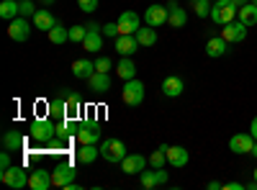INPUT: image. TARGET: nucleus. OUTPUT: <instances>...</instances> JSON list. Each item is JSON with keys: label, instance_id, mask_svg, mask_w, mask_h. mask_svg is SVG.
Listing matches in <instances>:
<instances>
[{"label": "nucleus", "instance_id": "f257e3e1", "mask_svg": "<svg viewBox=\"0 0 257 190\" xmlns=\"http://www.w3.org/2000/svg\"><path fill=\"white\" fill-rule=\"evenodd\" d=\"M29 136L34 141H41V144H49L54 136H57V123L52 118H34L29 123Z\"/></svg>", "mask_w": 257, "mask_h": 190}, {"label": "nucleus", "instance_id": "f03ea898", "mask_svg": "<svg viewBox=\"0 0 257 190\" xmlns=\"http://www.w3.org/2000/svg\"><path fill=\"white\" fill-rule=\"evenodd\" d=\"M239 8L231 3V0H213V6H211V21L216 26H226L231 24L234 18H237Z\"/></svg>", "mask_w": 257, "mask_h": 190}, {"label": "nucleus", "instance_id": "7ed1b4c3", "mask_svg": "<svg viewBox=\"0 0 257 190\" xmlns=\"http://www.w3.org/2000/svg\"><path fill=\"white\" fill-rule=\"evenodd\" d=\"M100 157L111 164H121V159L126 157V144L121 139H105L100 141Z\"/></svg>", "mask_w": 257, "mask_h": 190}, {"label": "nucleus", "instance_id": "20e7f679", "mask_svg": "<svg viewBox=\"0 0 257 190\" xmlns=\"http://www.w3.org/2000/svg\"><path fill=\"white\" fill-rule=\"evenodd\" d=\"M0 177H3V182L8 185V187H26L29 185V177H31V172H26L21 164H11L8 170H3L0 172Z\"/></svg>", "mask_w": 257, "mask_h": 190}, {"label": "nucleus", "instance_id": "39448f33", "mask_svg": "<svg viewBox=\"0 0 257 190\" xmlns=\"http://www.w3.org/2000/svg\"><path fill=\"white\" fill-rule=\"evenodd\" d=\"M121 100L126 103V105H139L142 100H144V82L142 80H126V85H123V90H121Z\"/></svg>", "mask_w": 257, "mask_h": 190}, {"label": "nucleus", "instance_id": "423d86ee", "mask_svg": "<svg viewBox=\"0 0 257 190\" xmlns=\"http://www.w3.org/2000/svg\"><path fill=\"white\" fill-rule=\"evenodd\" d=\"M88 26V36L82 39V49L85 52H90V54H98L100 49H103V31H100V26L98 24H85Z\"/></svg>", "mask_w": 257, "mask_h": 190}, {"label": "nucleus", "instance_id": "0eeeda50", "mask_svg": "<svg viewBox=\"0 0 257 190\" xmlns=\"http://www.w3.org/2000/svg\"><path fill=\"white\" fill-rule=\"evenodd\" d=\"M100 136H103V131H100L98 121H82L80 123V131H77V141L80 144H98Z\"/></svg>", "mask_w": 257, "mask_h": 190}, {"label": "nucleus", "instance_id": "6e6552de", "mask_svg": "<svg viewBox=\"0 0 257 190\" xmlns=\"http://www.w3.org/2000/svg\"><path fill=\"white\" fill-rule=\"evenodd\" d=\"M221 36L229 41V44H239V41H244V39H247V26L242 24L239 18H234L231 24L221 26Z\"/></svg>", "mask_w": 257, "mask_h": 190}, {"label": "nucleus", "instance_id": "1a4fd4ad", "mask_svg": "<svg viewBox=\"0 0 257 190\" xmlns=\"http://www.w3.org/2000/svg\"><path fill=\"white\" fill-rule=\"evenodd\" d=\"M8 36L13 41H29L31 36V26H29V21L24 16H16L13 21H8Z\"/></svg>", "mask_w": 257, "mask_h": 190}, {"label": "nucleus", "instance_id": "9d476101", "mask_svg": "<svg viewBox=\"0 0 257 190\" xmlns=\"http://www.w3.org/2000/svg\"><path fill=\"white\" fill-rule=\"evenodd\" d=\"M144 21H147V26H152V29L165 26L167 21H170L167 6H149V8L144 11Z\"/></svg>", "mask_w": 257, "mask_h": 190}, {"label": "nucleus", "instance_id": "9b49d317", "mask_svg": "<svg viewBox=\"0 0 257 190\" xmlns=\"http://www.w3.org/2000/svg\"><path fill=\"white\" fill-rule=\"evenodd\" d=\"M252 146H254V136L252 134H234L229 139V149L234 154H252Z\"/></svg>", "mask_w": 257, "mask_h": 190}, {"label": "nucleus", "instance_id": "f8f14e48", "mask_svg": "<svg viewBox=\"0 0 257 190\" xmlns=\"http://www.w3.org/2000/svg\"><path fill=\"white\" fill-rule=\"evenodd\" d=\"M77 177V170H75V164H57L54 170H52V182L57 187H64L67 182H72Z\"/></svg>", "mask_w": 257, "mask_h": 190}, {"label": "nucleus", "instance_id": "ddd939ff", "mask_svg": "<svg viewBox=\"0 0 257 190\" xmlns=\"http://www.w3.org/2000/svg\"><path fill=\"white\" fill-rule=\"evenodd\" d=\"M147 157H142V154H126L123 159H121V172H126V175H139L144 167H147Z\"/></svg>", "mask_w": 257, "mask_h": 190}, {"label": "nucleus", "instance_id": "4468645a", "mask_svg": "<svg viewBox=\"0 0 257 190\" xmlns=\"http://www.w3.org/2000/svg\"><path fill=\"white\" fill-rule=\"evenodd\" d=\"M137 49H139V41H137L134 34H118L116 36V52L121 57H132Z\"/></svg>", "mask_w": 257, "mask_h": 190}, {"label": "nucleus", "instance_id": "2eb2a0df", "mask_svg": "<svg viewBox=\"0 0 257 190\" xmlns=\"http://www.w3.org/2000/svg\"><path fill=\"white\" fill-rule=\"evenodd\" d=\"M167 13H170L167 24L173 26V29H183L188 24V13H185V8H180L178 0H170V3H167Z\"/></svg>", "mask_w": 257, "mask_h": 190}, {"label": "nucleus", "instance_id": "dca6fc26", "mask_svg": "<svg viewBox=\"0 0 257 190\" xmlns=\"http://www.w3.org/2000/svg\"><path fill=\"white\" fill-rule=\"evenodd\" d=\"M29 185L34 187V190H49L54 182H52V172L49 170H44V167H36V170L31 172V177H29Z\"/></svg>", "mask_w": 257, "mask_h": 190}, {"label": "nucleus", "instance_id": "f3484780", "mask_svg": "<svg viewBox=\"0 0 257 190\" xmlns=\"http://www.w3.org/2000/svg\"><path fill=\"white\" fill-rule=\"evenodd\" d=\"M118 29H121V34H137L142 29L139 26V16L134 11H123L118 16Z\"/></svg>", "mask_w": 257, "mask_h": 190}, {"label": "nucleus", "instance_id": "a211bd4d", "mask_svg": "<svg viewBox=\"0 0 257 190\" xmlns=\"http://www.w3.org/2000/svg\"><path fill=\"white\" fill-rule=\"evenodd\" d=\"M47 108H49V116H52V118H57V121L67 118V95L59 93L57 98H52V100L47 103Z\"/></svg>", "mask_w": 257, "mask_h": 190}, {"label": "nucleus", "instance_id": "6ab92c4d", "mask_svg": "<svg viewBox=\"0 0 257 190\" xmlns=\"http://www.w3.org/2000/svg\"><path fill=\"white\" fill-rule=\"evenodd\" d=\"M183 90H185V82L178 75H170V77L162 80V93L167 98H178V95H183Z\"/></svg>", "mask_w": 257, "mask_h": 190}, {"label": "nucleus", "instance_id": "aec40b11", "mask_svg": "<svg viewBox=\"0 0 257 190\" xmlns=\"http://www.w3.org/2000/svg\"><path fill=\"white\" fill-rule=\"evenodd\" d=\"M72 75L77 80H90L95 75V62H90V59H75L72 62Z\"/></svg>", "mask_w": 257, "mask_h": 190}, {"label": "nucleus", "instance_id": "412c9836", "mask_svg": "<svg viewBox=\"0 0 257 190\" xmlns=\"http://www.w3.org/2000/svg\"><path fill=\"white\" fill-rule=\"evenodd\" d=\"M34 26H36V31H49V29H54V24H57V18L47 11V8H39L34 16Z\"/></svg>", "mask_w": 257, "mask_h": 190}, {"label": "nucleus", "instance_id": "4be33fe9", "mask_svg": "<svg viewBox=\"0 0 257 190\" xmlns=\"http://www.w3.org/2000/svg\"><path fill=\"white\" fill-rule=\"evenodd\" d=\"M226 44H229V41H226L224 36H211V39L206 41V54H208L211 59L224 57V54H226Z\"/></svg>", "mask_w": 257, "mask_h": 190}, {"label": "nucleus", "instance_id": "5701e85b", "mask_svg": "<svg viewBox=\"0 0 257 190\" xmlns=\"http://www.w3.org/2000/svg\"><path fill=\"white\" fill-rule=\"evenodd\" d=\"M88 88L93 93H108L111 90V75L108 72H95L90 80H88Z\"/></svg>", "mask_w": 257, "mask_h": 190}, {"label": "nucleus", "instance_id": "b1692460", "mask_svg": "<svg viewBox=\"0 0 257 190\" xmlns=\"http://www.w3.org/2000/svg\"><path fill=\"white\" fill-rule=\"evenodd\" d=\"M188 159H190V154H188V149H183V146H167V162L173 164V167H185L188 164Z\"/></svg>", "mask_w": 257, "mask_h": 190}, {"label": "nucleus", "instance_id": "393cba45", "mask_svg": "<svg viewBox=\"0 0 257 190\" xmlns=\"http://www.w3.org/2000/svg\"><path fill=\"white\" fill-rule=\"evenodd\" d=\"M98 154H100V146H95V144H80L77 162H80V164H90V162L98 159Z\"/></svg>", "mask_w": 257, "mask_h": 190}, {"label": "nucleus", "instance_id": "a878e982", "mask_svg": "<svg viewBox=\"0 0 257 190\" xmlns=\"http://www.w3.org/2000/svg\"><path fill=\"white\" fill-rule=\"evenodd\" d=\"M237 18L242 21V24H244L247 29L257 26V6H254V3H247V6H242V8H239V13H237Z\"/></svg>", "mask_w": 257, "mask_h": 190}, {"label": "nucleus", "instance_id": "bb28decb", "mask_svg": "<svg viewBox=\"0 0 257 190\" xmlns=\"http://www.w3.org/2000/svg\"><path fill=\"white\" fill-rule=\"evenodd\" d=\"M116 75L121 77V80H134L137 77V65L128 57H123V59H118V67H116Z\"/></svg>", "mask_w": 257, "mask_h": 190}, {"label": "nucleus", "instance_id": "cd10ccee", "mask_svg": "<svg viewBox=\"0 0 257 190\" xmlns=\"http://www.w3.org/2000/svg\"><path fill=\"white\" fill-rule=\"evenodd\" d=\"M3 146H6L8 152L24 149V136H21L18 131H6V134H3Z\"/></svg>", "mask_w": 257, "mask_h": 190}, {"label": "nucleus", "instance_id": "c85d7f7f", "mask_svg": "<svg viewBox=\"0 0 257 190\" xmlns=\"http://www.w3.org/2000/svg\"><path fill=\"white\" fill-rule=\"evenodd\" d=\"M16 16H21V3L18 0H3V3H0V18L13 21Z\"/></svg>", "mask_w": 257, "mask_h": 190}, {"label": "nucleus", "instance_id": "c756f323", "mask_svg": "<svg viewBox=\"0 0 257 190\" xmlns=\"http://www.w3.org/2000/svg\"><path fill=\"white\" fill-rule=\"evenodd\" d=\"M47 34H49V41H52V44H57V47L64 44V41H70V29H64L59 21L54 24V29H49Z\"/></svg>", "mask_w": 257, "mask_h": 190}, {"label": "nucleus", "instance_id": "7c9ffc66", "mask_svg": "<svg viewBox=\"0 0 257 190\" xmlns=\"http://www.w3.org/2000/svg\"><path fill=\"white\" fill-rule=\"evenodd\" d=\"M134 36H137V41H139V47H155V44H157V31H155L152 26L139 29Z\"/></svg>", "mask_w": 257, "mask_h": 190}, {"label": "nucleus", "instance_id": "2f4dec72", "mask_svg": "<svg viewBox=\"0 0 257 190\" xmlns=\"http://www.w3.org/2000/svg\"><path fill=\"white\" fill-rule=\"evenodd\" d=\"M62 93L67 95V116H75V118H77V116H80V108H82V100H80V95H77V93H70L67 88H64Z\"/></svg>", "mask_w": 257, "mask_h": 190}, {"label": "nucleus", "instance_id": "473e14b6", "mask_svg": "<svg viewBox=\"0 0 257 190\" xmlns=\"http://www.w3.org/2000/svg\"><path fill=\"white\" fill-rule=\"evenodd\" d=\"M165 162H167V144H160L157 149L152 152V157H149V164L152 167H165Z\"/></svg>", "mask_w": 257, "mask_h": 190}, {"label": "nucleus", "instance_id": "72a5a7b5", "mask_svg": "<svg viewBox=\"0 0 257 190\" xmlns=\"http://www.w3.org/2000/svg\"><path fill=\"white\" fill-rule=\"evenodd\" d=\"M190 6H193V13H196L198 18H206V16H211L213 0H196V3H190Z\"/></svg>", "mask_w": 257, "mask_h": 190}, {"label": "nucleus", "instance_id": "f704fd0d", "mask_svg": "<svg viewBox=\"0 0 257 190\" xmlns=\"http://www.w3.org/2000/svg\"><path fill=\"white\" fill-rule=\"evenodd\" d=\"M139 182H142L144 190H155V187H157V175H155V170H152V172H144V170H142V172H139Z\"/></svg>", "mask_w": 257, "mask_h": 190}, {"label": "nucleus", "instance_id": "c9c22d12", "mask_svg": "<svg viewBox=\"0 0 257 190\" xmlns=\"http://www.w3.org/2000/svg\"><path fill=\"white\" fill-rule=\"evenodd\" d=\"M85 36H88V26H72L70 29V41H75V44H82Z\"/></svg>", "mask_w": 257, "mask_h": 190}, {"label": "nucleus", "instance_id": "e433bc0d", "mask_svg": "<svg viewBox=\"0 0 257 190\" xmlns=\"http://www.w3.org/2000/svg\"><path fill=\"white\" fill-rule=\"evenodd\" d=\"M111 67H113V62L108 57H98L95 59V72H108Z\"/></svg>", "mask_w": 257, "mask_h": 190}, {"label": "nucleus", "instance_id": "4c0bfd02", "mask_svg": "<svg viewBox=\"0 0 257 190\" xmlns=\"http://www.w3.org/2000/svg\"><path fill=\"white\" fill-rule=\"evenodd\" d=\"M34 13H36V6L31 3V0H21V16L29 18V16H34Z\"/></svg>", "mask_w": 257, "mask_h": 190}, {"label": "nucleus", "instance_id": "58836bf2", "mask_svg": "<svg viewBox=\"0 0 257 190\" xmlns=\"http://www.w3.org/2000/svg\"><path fill=\"white\" fill-rule=\"evenodd\" d=\"M100 31H103V36H113V39L121 34L118 24H103V26H100Z\"/></svg>", "mask_w": 257, "mask_h": 190}, {"label": "nucleus", "instance_id": "ea45409f", "mask_svg": "<svg viewBox=\"0 0 257 190\" xmlns=\"http://www.w3.org/2000/svg\"><path fill=\"white\" fill-rule=\"evenodd\" d=\"M77 6H80V11H85V13H93V11L98 8V0H77Z\"/></svg>", "mask_w": 257, "mask_h": 190}, {"label": "nucleus", "instance_id": "a19ab883", "mask_svg": "<svg viewBox=\"0 0 257 190\" xmlns=\"http://www.w3.org/2000/svg\"><path fill=\"white\" fill-rule=\"evenodd\" d=\"M155 175H157V185H165V182L170 180V175L162 170V167H155Z\"/></svg>", "mask_w": 257, "mask_h": 190}, {"label": "nucleus", "instance_id": "79ce46f5", "mask_svg": "<svg viewBox=\"0 0 257 190\" xmlns=\"http://www.w3.org/2000/svg\"><path fill=\"white\" fill-rule=\"evenodd\" d=\"M8 167H11V154L3 152V154H0V170H8Z\"/></svg>", "mask_w": 257, "mask_h": 190}, {"label": "nucleus", "instance_id": "37998d69", "mask_svg": "<svg viewBox=\"0 0 257 190\" xmlns=\"http://www.w3.org/2000/svg\"><path fill=\"white\" fill-rule=\"evenodd\" d=\"M242 187H244L242 182H226L224 185V190H242Z\"/></svg>", "mask_w": 257, "mask_h": 190}, {"label": "nucleus", "instance_id": "c03bdc74", "mask_svg": "<svg viewBox=\"0 0 257 190\" xmlns=\"http://www.w3.org/2000/svg\"><path fill=\"white\" fill-rule=\"evenodd\" d=\"M249 134L254 136V141H257V116L252 118V126H249Z\"/></svg>", "mask_w": 257, "mask_h": 190}, {"label": "nucleus", "instance_id": "a18cd8bd", "mask_svg": "<svg viewBox=\"0 0 257 190\" xmlns=\"http://www.w3.org/2000/svg\"><path fill=\"white\" fill-rule=\"evenodd\" d=\"M219 187L224 190V185H221L219 180H211V182H208V190H219Z\"/></svg>", "mask_w": 257, "mask_h": 190}, {"label": "nucleus", "instance_id": "49530a36", "mask_svg": "<svg viewBox=\"0 0 257 190\" xmlns=\"http://www.w3.org/2000/svg\"><path fill=\"white\" fill-rule=\"evenodd\" d=\"M231 3L237 6V8H242V6H247V3H249V0H231Z\"/></svg>", "mask_w": 257, "mask_h": 190}, {"label": "nucleus", "instance_id": "de8ad7c7", "mask_svg": "<svg viewBox=\"0 0 257 190\" xmlns=\"http://www.w3.org/2000/svg\"><path fill=\"white\" fill-rule=\"evenodd\" d=\"M252 157L257 159V141H254V146H252Z\"/></svg>", "mask_w": 257, "mask_h": 190}, {"label": "nucleus", "instance_id": "09e8293b", "mask_svg": "<svg viewBox=\"0 0 257 190\" xmlns=\"http://www.w3.org/2000/svg\"><path fill=\"white\" fill-rule=\"evenodd\" d=\"M41 3H44V6H52V3H54V0H41Z\"/></svg>", "mask_w": 257, "mask_h": 190}, {"label": "nucleus", "instance_id": "8fccbe9b", "mask_svg": "<svg viewBox=\"0 0 257 190\" xmlns=\"http://www.w3.org/2000/svg\"><path fill=\"white\" fill-rule=\"evenodd\" d=\"M254 180H257V167H254Z\"/></svg>", "mask_w": 257, "mask_h": 190}, {"label": "nucleus", "instance_id": "3c124183", "mask_svg": "<svg viewBox=\"0 0 257 190\" xmlns=\"http://www.w3.org/2000/svg\"><path fill=\"white\" fill-rule=\"evenodd\" d=\"M252 3H254V6H257V0H252Z\"/></svg>", "mask_w": 257, "mask_h": 190}, {"label": "nucleus", "instance_id": "603ef678", "mask_svg": "<svg viewBox=\"0 0 257 190\" xmlns=\"http://www.w3.org/2000/svg\"><path fill=\"white\" fill-rule=\"evenodd\" d=\"M190 3H196V0H190Z\"/></svg>", "mask_w": 257, "mask_h": 190}, {"label": "nucleus", "instance_id": "864d4df0", "mask_svg": "<svg viewBox=\"0 0 257 190\" xmlns=\"http://www.w3.org/2000/svg\"><path fill=\"white\" fill-rule=\"evenodd\" d=\"M18 3H21V0H18Z\"/></svg>", "mask_w": 257, "mask_h": 190}]
</instances>
